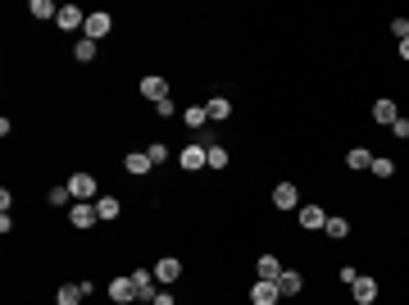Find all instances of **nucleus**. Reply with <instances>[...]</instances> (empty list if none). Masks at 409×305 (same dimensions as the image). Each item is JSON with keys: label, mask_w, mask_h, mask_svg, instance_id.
<instances>
[{"label": "nucleus", "mask_w": 409, "mask_h": 305, "mask_svg": "<svg viewBox=\"0 0 409 305\" xmlns=\"http://www.w3.org/2000/svg\"><path fill=\"white\" fill-rule=\"evenodd\" d=\"M68 223H73L77 232H91L100 223V214H96V201H77V205H68Z\"/></svg>", "instance_id": "1"}, {"label": "nucleus", "mask_w": 409, "mask_h": 305, "mask_svg": "<svg viewBox=\"0 0 409 305\" xmlns=\"http://www.w3.org/2000/svg\"><path fill=\"white\" fill-rule=\"evenodd\" d=\"M68 192H73V196L77 201H100V183H96V178H91V174H73V178H68Z\"/></svg>", "instance_id": "2"}, {"label": "nucleus", "mask_w": 409, "mask_h": 305, "mask_svg": "<svg viewBox=\"0 0 409 305\" xmlns=\"http://www.w3.org/2000/svg\"><path fill=\"white\" fill-rule=\"evenodd\" d=\"M109 33H114V19H109L105 10L86 14V28H82V37H91V41H100V37H109Z\"/></svg>", "instance_id": "3"}, {"label": "nucleus", "mask_w": 409, "mask_h": 305, "mask_svg": "<svg viewBox=\"0 0 409 305\" xmlns=\"http://www.w3.org/2000/svg\"><path fill=\"white\" fill-rule=\"evenodd\" d=\"M109 301H114V305L137 301V283H132V273H119V278L109 283Z\"/></svg>", "instance_id": "4"}, {"label": "nucleus", "mask_w": 409, "mask_h": 305, "mask_svg": "<svg viewBox=\"0 0 409 305\" xmlns=\"http://www.w3.org/2000/svg\"><path fill=\"white\" fill-rule=\"evenodd\" d=\"M155 278H160L164 287L178 283V278H182V260H178V255H160V260H155Z\"/></svg>", "instance_id": "5"}, {"label": "nucleus", "mask_w": 409, "mask_h": 305, "mask_svg": "<svg viewBox=\"0 0 409 305\" xmlns=\"http://www.w3.org/2000/svg\"><path fill=\"white\" fill-rule=\"evenodd\" d=\"M178 164H182L187 174H196V169H209V146H187V151L178 155Z\"/></svg>", "instance_id": "6"}, {"label": "nucleus", "mask_w": 409, "mask_h": 305, "mask_svg": "<svg viewBox=\"0 0 409 305\" xmlns=\"http://www.w3.org/2000/svg\"><path fill=\"white\" fill-rule=\"evenodd\" d=\"M132 283H137V301H146V305L155 301V283H160L155 269H132Z\"/></svg>", "instance_id": "7"}, {"label": "nucleus", "mask_w": 409, "mask_h": 305, "mask_svg": "<svg viewBox=\"0 0 409 305\" xmlns=\"http://www.w3.org/2000/svg\"><path fill=\"white\" fill-rule=\"evenodd\" d=\"M282 301V287L278 283H264V278H259L255 287H250V305H278Z\"/></svg>", "instance_id": "8"}, {"label": "nucleus", "mask_w": 409, "mask_h": 305, "mask_svg": "<svg viewBox=\"0 0 409 305\" xmlns=\"http://www.w3.org/2000/svg\"><path fill=\"white\" fill-rule=\"evenodd\" d=\"M273 205H278V210H296V205H301V187H296V183H278V187H273Z\"/></svg>", "instance_id": "9"}, {"label": "nucleus", "mask_w": 409, "mask_h": 305, "mask_svg": "<svg viewBox=\"0 0 409 305\" xmlns=\"http://www.w3.org/2000/svg\"><path fill=\"white\" fill-rule=\"evenodd\" d=\"M123 169H128L132 178H146V174L155 169V160H151L146 151H128V155H123Z\"/></svg>", "instance_id": "10"}, {"label": "nucleus", "mask_w": 409, "mask_h": 305, "mask_svg": "<svg viewBox=\"0 0 409 305\" xmlns=\"http://www.w3.org/2000/svg\"><path fill=\"white\" fill-rule=\"evenodd\" d=\"M350 292H355V305H373L382 287H377V278H364V273H359V278H355V287H350Z\"/></svg>", "instance_id": "11"}, {"label": "nucleus", "mask_w": 409, "mask_h": 305, "mask_svg": "<svg viewBox=\"0 0 409 305\" xmlns=\"http://www.w3.org/2000/svg\"><path fill=\"white\" fill-rule=\"evenodd\" d=\"M141 96H146V100H155V105H160V100H169V82H164L160 73L141 77Z\"/></svg>", "instance_id": "12"}, {"label": "nucleus", "mask_w": 409, "mask_h": 305, "mask_svg": "<svg viewBox=\"0 0 409 305\" xmlns=\"http://www.w3.org/2000/svg\"><path fill=\"white\" fill-rule=\"evenodd\" d=\"M59 28H64V33H77V28H86V14L77 10V5H59Z\"/></svg>", "instance_id": "13"}, {"label": "nucleus", "mask_w": 409, "mask_h": 305, "mask_svg": "<svg viewBox=\"0 0 409 305\" xmlns=\"http://www.w3.org/2000/svg\"><path fill=\"white\" fill-rule=\"evenodd\" d=\"M301 228H310V232H323V228H327V214H323V205H301Z\"/></svg>", "instance_id": "14"}, {"label": "nucleus", "mask_w": 409, "mask_h": 305, "mask_svg": "<svg viewBox=\"0 0 409 305\" xmlns=\"http://www.w3.org/2000/svg\"><path fill=\"white\" fill-rule=\"evenodd\" d=\"M86 301V287L82 283H64L59 292H55V305H82Z\"/></svg>", "instance_id": "15"}, {"label": "nucleus", "mask_w": 409, "mask_h": 305, "mask_svg": "<svg viewBox=\"0 0 409 305\" xmlns=\"http://www.w3.org/2000/svg\"><path fill=\"white\" fill-rule=\"evenodd\" d=\"M204 109H209V123H227V119H232V100H227V96L204 100Z\"/></svg>", "instance_id": "16"}, {"label": "nucleus", "mask_w": 409, "mask_h": 305, "mask_svg": "<svg viewBox=\"0 0 409 305\" xmlns=\"http://www.w3.org/2000/svg\"><path fill=\"white\" fill-rule=\"evenodd\" d=\"M278 287H282V296H301V292H305V273H296V269H282Z\"/></svg>", "instance_id": "17"}, {"label": "nucleus", "mask_w": 409, "mask_h": 305, "mask_svg": "<svg viewBox=\"0 0 409 305\" xmlns=\"http://www.w3.org/2000/svg\"><path fill=\"white\" fill-rule=\"evenodd\" d=\"M255 269H259V278H264V283H278V278H282V260H278V255H259Z\"/></svg>", "instance_id": "18"}, {"label": "nucleus", "mask_w": 409, "mask_h": 305, "mask_svg": "<svg viewBox=\"0 0 409 305\" xmlns=\"http://www.w3.org/2000/svg\"><path fill=\"white\" fill-rule=\"evenodd\" d=\"M400 119V109H396V100H373V123H396Z\"/></svg>", "instance_id": "19"}, {"label": "nucleus", "mask_w": 409, "mask_h": 305, "mask_svg": "<svg viewBox=\"0 0 409 305\" xmlns=\"http://www.w3.org/2000/svg\"><path fill=\"white\" fill-rule=\"evenodd\" d=\"M96 214H100V223H114V219L123 214L119 196H100V201H96Z\"/></svg>", "instance_id": "20"}, {"label": "nucleus", "mask_w": 409, "mask_h": 305, "mask_svg": "<svg viewBox=\"0 0 409 305\" xmlns=\"http://www.w3.org/2000/svg\"><path fill=\"white\" fill-rule=\"evenodd\" d=\"M345 164H350V169H373V151H368V146H350V151H345Z\"/></svg>", "instance_id": "21"}, {"label": "nucleus", "mask_w": 409, "mask_h": 305, "mask_svg": "<svg viewBox=\"0 0 409 305\" xmlns=\"http://www.w3.org/2000/svg\"><path fill=\"white\" fill-rule=\"evenodd\" d=\"M96 55H100V41H91V37H82V41L73 46V59H77V64H91Z\"/></svg>", "instance_id": "22"}, {"label": "nucleus", "mask_w": 409, "mask_h": 305, "mask_svg": "<svg viewBox=\"0 0 409 305\" xmlns=\"http://www.w3.org/2000/svg\"><path fill=\"white\" fill-rule=\"evenodd\" d=\"M327 237H336V241H345L350 237V219H341V214H327Z\"/></svg>", "instance_id": "23"}, {"label": "nucleus", "mask_w": 409, "mask_h": 305, "mask_svg": "<svg viewBox=\"0 0 409 305\" xmlns=\"http://www.w3.org/2000/svg\"><path fill=\"white\" fill-rule=\"evenodd\" d=\"M182 123H187V128H204V123H209V109H204V105H187L182 109Z\"/></svg>", "instance_id": "24"}, {"label": "nucleus", "mask_w": 409, "mask_h": 305, "mask_svg": "<svg viewBox=\"0 0 409 305\" xmlns=\"http://www.w3.org/2000/svg\"><path fill=\"white\" fill-rule=\"evenodd\" d=\"M28 14H32V19H59V5H50V0H32Z\"/></svg>", "instance_id": "25"}, {"label": "nucleus", "mask_w": 409, "mask_h": 305, "mask_svg": "<svg viewBox=\"0 0 409 305\" xmlns=\"http://www.w3.org/2000/svg\"><path fill=\"white\" fill-rule=\"evenodd\" d=\"M373 178H396V164L387 155H373Z\"/></svg>", "instance_id": "26"}, {"label": "nucleus", "mask_w": 409, "mask_h": 305, "mask_svg": "<svg viewBox=\"0 0 409 305\" xmlns=\"http://www.w3.org/2000/svg\"><path fill=\"white\" fill-rule=\"evenodd\" d=\"M227 164H232L227 146H209V169H227Z\"/></svg>", "instance_id": "27"}, {"label": "nucleus", "mask_w": 409, "mask_h": 305, "mask_svg": "<svg viewBox=\"0 0 409 305\" xmlns=\"http://www.w3.org/2000/svg\"><path fill=\"white\" fill-rule=\"evenodd\" d=\"M46 201H50V205H68V201H73V192H68V187H50V192H46Z\"/></svg>", "instance_id": "28"}, {"label": "nucleus", "mask_w": 409, "mask_h": 305, "mask_svg": "<svg viewBox=\"0 0 409 305\" xmlns=\"http://www.w3.org/2000/svg\"><path fill=\"white\" fill-rule=\"evenodd\" d=\"M146 155H151L155 164H164V160H169V146H164V142H151V146H146Z\"/></svg>", "instance_id": "29"}, {"label": "nucleus", "mask_w": 409, "mask_h": 305, "mask_svg": "<svg viewBox=\"0 0 409 305\" xmlns=\"http://www.w3.org/2000/svg\"><path fill=\"white\" fill-rule=\"evenodd\" d=\"M336 278H341V283H350V287H355V278H359V269H355V264H341V269H336Z\"/></svg>", "instance_id": "30"}, {"label": "nucleus", "mask_w": 409, "mask_h": 305, "mask_svg": "<svg viewBox=\"0 0 409 305\" xmlns=\"http://www.w3.org/2000/svg\"><path fill=\"white\" fill-rule=\"evenodd\" d=\"M391 33H396L400 41H405V37H409V19H391Z\"/></svg>", "instance_id": "31"}, {"label": "nucleus", "mask_w": 409, "mask_h": 305, "mask_svg": "<svg viewBox=\"0 0 409 305\" xmlns=\"http://www.w3.org/2000/svg\"><path fill=\"white\" fill-rule=\"evenodd\" d=\"M391 132H396L400 142H409V119H396V123H391Z\"/></svg>", "instance_id": "32"}, {"label": "nucleus", "mask_w": 409, "mask_h": 305, "mask_svg": "<svg viewBox=\"0 0 409 305\" xmlns=\"http://www.w3.org/2000/svg\"><path fill=\"white\" fill-rule=\"evenodd\" d=\"M155 109H160L164 119H173V114H178V105H173V96H169V100H160V105H155Z\"/></svg>", "instance_id": "33"}, {"label": "nucleus", "mask_w": 409, "mask_h": 305, "mask_svg": "<svg viewBox=\"0 0 409 305\" xmlns=\"http://www.w3.org/2000/svg\"><path fill=\"white\" fill-rule=\"evenodd\" d=\"M151 305H178V301H173V292H155V301Z\"/></svg>", "instance_id": "34"}, {"label": "nucleus", "mask_w": 409, "mask_h": 305, "mask_svg": "<svg viewBox=\"0 0 409 305\" xmlns=\"http://www.w3.org/2000/svg\"><path fill=\"white\" fill-rule=\"evenodd\" d=\"M400 59H405V64H409V37H405V41H400Z\"/></svg>", "instance_id": "35"}]
</instances>
